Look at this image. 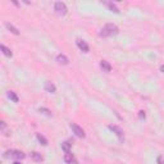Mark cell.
<instances>
[{
    "label": "cell",
    "instance_id": "1",
    "mask_svg": "<svg viewBox=\"0 0 164 164\" xmlns=\"http://www.w3.org/2000/svg\"><path fill=\"white\" fill-rule=\"evenodd\" d=\"M118 32H119V28L117 27V24H114V23H107V24L100 30L99 36H100V37H110V36L117 35Z\"/></svg>",
    "mask_w": 164,
    "mask_h": 164
},
{
    "label": "cell",
    "instance_id": "2",
    "mask_svg": "<svg viewBox=\"0 0 164 164\" xmlns=\"http://www.w3.org/2000/svg\"><path fill=\"white\" fill-rule=\"evenodd\" d=\"M3 156L5 159H16V160H22L26 158V154L23 151H21V150H6V151H4Z\"/></svg>",
    "mask_w": 164,
    "mask_h": 164
},
{
    "label": "cell",
    "instance_id": "3",
    "mask_svg": "<svg viewBox=\"0 0 164 164\" xmlns=\"http://www.w3.org/2000/svg\"><path fill=\"white\" fill-rule=\"evenodd\" d=\"M54 10L56 14L59 16H65L67 14V12H68V8H67V5H65L63 2H56L54 4Z\"/></svg>",
    "mask_w": 164,
    "mask_h": 164
},
{
    "label": "cell",
    "instance_id": "4",
    "mask_svg": "<svg viewBox=\"0 0 164 164\" xmlns=\"http://www.w3.org/2000/svg\"><path fill=\"white\" fill-rule=\"evenodd\" d=\"M71 129L73 131V133L77 136V137H80V139H85L86 137V133H85V131L82 127H80L78 124L76 123H71Z\"/></svg>",
    "mask_w": 164,
    "mask_h": 164
},
{
    "label": "cell",
    "instance_id": "5",
    "mask_svg": "<svg viewBox=\"0 0 164 164\" xmlns=\"http://www.w3.org/2000/svg\"><path fill=\"white\" fill-rule=\"evenodd\" d=\"M108 128H109L110 131H113V132L115 133V136L118 137V139H119V141H124V133H123V129H122L121 127L115 126V124H109Z\"/></svg>",
    "mask_w": 164,
    "mask_h": 164
},
{
    "label": "cell",
    "instance_id": "6",
    "mask_svg": "<svg viewBox=\"0 0 164 164\" xmlns=\"http://www.w3.org/2000/svg\"><path fill=\"white\" fill-rule=\"evenodd\" d=\"M76 44H77V46L78 49H80L81 51H83V53H89V45L86 44V41H83V40H76Z\"/></svg>",
    "mask_w": 164,
    "mask_h": 164
},
{
    "label": "cell",
    "instance_id": "7",
    "mask_svg": "<svg viewBox=\"0 0 164 164\" xmlns=\"http://www.w3.org/2000/svg\"><path fill=\"white\" fill-rule=\"evenodd\" d=\"M64 162L67 164H78L77 159L75 158V155L71 154V153H65L64 154Z\"/></svg>",
    "mask_w": 164,
    "mask_h": 164
},
{
    "label": "cell",
    "instance_id": "8",
    "mask_svg": "<svg viewBox=\"0 0 164 164\" xmlns=\"http://www.w3.org/2000/svg\"><path fill=\"white\" fill-rule=\"evenodd\" d=\"M45 90L48 91V93H51V94H54L55 91H56V87H55V85L53 82H50V81H46L45 82Z\"/></svg>",
    "mask_w": 164,
    "mask_h": 164
},
{
    "label": "cell",
    "instance_id": "9",
    "mask_svg": "<svg viewBox=\"0 0 164 164\" xmlns=\"http://www.w3.org/2000/svg\"><path fill=\"white\" fill-rule=\"evenodd\" d=\"M31 159L34 162H36V163H41L44 160V156L40 153H37V151H32L31 153Z\"/></svg>",
    "mask_w": 164,
    "mask_h": 164
},
{
    "label": "cell",
    "instance_id": "10",
    "mask_svg": "<svg viewBox=\"0 0 164 164\" xmlns=\"http://www.w3.org/2000/svg\"><path fill=\"white\" fill-rule=\"evenodd\" d=\"M101 3L105 5V6H108L110 12H114V13H117V14L119 13V9L117 8V5H115L114 3H111V2H101Z\"/></svg>",
    "mask_w": 164,
    "mask_h": 164
},
{
    "label": "cell",
    "instance_id": "11",
    "mask_svg": "<svg viewBox=\"0 0 164 164\" xmlns=\"http://www.w3.org/2000/svg\"><path fill=\"white\" fill-rule=\"evenodd\" d=\"M56 62H58L59 64H63V65H67V64L69 63L68 58L65 56L64 54H58V55H56Z\"/></svg>",
    "mask_w": 164,
    "mask_h": 164
},
{
    "label": "cell",
    "instance_id": "12",
    "mask_svg": "<svg viewBox=\"0 0 164 164\" xmlns=\"http://www.w3.org/2000/svg\"><path fill=\"white\" fill-rule=\"evenodd\" d=\"M100 68H101L104 72H107V73L111 72V65H110V63L107 62V60H101V62H100Z\"/></svg>",
    "mask_w": 164,
    "mask_h": 164
},
{
    "label": "cell",
    "instance_id": "13",
    "mask_svg": "<svg viewBox=\"0 0 164 164\" xmlns=\"http://www.w3.org/2000/svg\"><path fill=\"white\" fill-rule=\"evenodd\" d=\"M5 27L8 28V31L9 32H12L13 35H19V31H18V28H16L14 26H13L12 23H9V22H5Z\"/></svg>",
    "mask_w": 164,
    "mask_h": 164
},
{
    "label": "cell",
    "instance_id": "14",
    "mask_svg": "<svg viewBox=\"0 0 164 164\" xmlns=\"http://www.w3.org/2000/svg\"><path fill=\"white\" fill-rule=\"evenodd\" d=\"M0 49H2V51H3V54L5 55V56H12L13 55V53H12V50L9 49V48H6L4 44H2L0 45Z\"/></svg>",
    "mask_w": 164,
    "mask_h": 164
},
{
    "label": "cell",
    "instance_id": "15",
    "mask_svg": "<svg viewBox=\"0 0 164 164\" xmlns=\"http://www.w3.org/2000/svg\"><path fill=\"white\" fill-rule=\"evenodd\" d=\"M6 96H8V97H9V99H10L13 103H18V101H19L18 96L16 95L14 91H8V93H6Z\"/></svg>",
    "mask_w": 164,
    "mask_h": 164
},
{
    "label": "cell",
    "instance_id": "16",
    "mask_svg": "<svg viewBox=\"0 0 164 164\" xmlns=\"http://www.w3.org/2000/svg\"><path fill=\"white\" fill-rule=\"evenodd\" d=\"M71 148H72L71 141H65V142L62 144V149H63L64 153H71Z\"/></svg>",
    "mask_w": 164,
    "mask_h": 164
},
{
    "label": "cell",
    "instance_id": "17",
    "mask_svg": "<svg viewBox=\"0 0 164 164\" xmlns=\"http://www.w3.org/2000/svg\"><path fill=\"white\" fill-rule=\"evenodd\" d=\"M36 139L38 140V142H41V145H44V146L48 145V140L45 139V137H44L41 133H37V135H36Z\"/></svg>",
    "mask_w": 164,
    "mask_h": 164
},
{
    "label": "cell",
    "instance_id": "18",
    "mask_svg": "<svg viewBox=\"0 0 164 164\" xmlns=\"http://www.w3.org/2000/svg\"><path fill=\"white\" fill-rule=\"evenodd\" d=\"M40 113H44L45 115H48V117L53 115V113H51V111L49 109H46V108H40Z\"/></svg>",
    "mask_w": 164,
    "mask_h": 164
},
{
    "label": "cell",
    "instance_id": "19",
    "mask_svg": "<svg viewBox=\"0 0 164 164\" xmlns=\"http://www.w3.org/2000/svg\"><path fill=\"white\" fill-rule=\"evenodd\" d=\"M156 163L158 164H164V155H159L158 159H156Z\"/></svg>",
    "mask_w": 164,
    "mask_h": 164
},
{
    "label": "cell",
    "instance_id": "20",
    "mask_svg": "<svg viewBox=\"0 0 164 164\" xmlns=\"http://www.w3.org/2000/svg\"><path fill=\"white\" fill-rule=\"evenodd\" d=\"M139 117H140V119H145V117H146L145 111H144V110H140V111H139Z\"/></svg>",
    "mask_w": 164,
    "mask_h": 164
},
{
    "label": "cell",
    "instance_id": "21",
    "mask_svg": "<svg viewBox=\"0 0 164 164\" xmlns=\"http://www.w3.org/2000/svg\"><path fill=\"white\" fill-rule=\"evenodd\" d=\"M0 127H2V131H5V128H6V123H5L4 121H2V122H0Z\"/></svg>",
    "mask_w": 164,
    "mask_h": 164
},
{
    "label": "cell",
    "instance_id": "22",
    "mask_svg": "<svg viewBox=\"0 0 164 164\" xmlns=\"http://www.w3.org/2000/svg\"><path fill=\"white\" fill-rule=\"evenodd\" d=\"M160 71H162L163 73H164V64H163V65H160Z\"/></svg>",
    "mask_w": 164,
    "mask_h": 164
},
{
    "label": "cell",
    "instance_id": "23",
    "mask_svg": "<svg viewBox=\"0 0 164 164\" xmlns=\"http://www.w3.org/2000/svg\"><path fill=\"white\" fill-rule=\"evenodd\" d=\"M13 164H21V163H19V162H14V163H13Z\"/></svg>",
    "mask_w": 164,
    "mask_h": 164
}]
</instances>
